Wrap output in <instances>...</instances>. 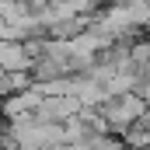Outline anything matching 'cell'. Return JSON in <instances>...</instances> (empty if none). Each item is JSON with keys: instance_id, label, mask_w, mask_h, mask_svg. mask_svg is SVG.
<instances>
[{"instance_id": "7a4b0ae2", "label": "cell", "mask_w": 150, "mask_h": 150, "mask_svg": "<svg viewBox=\"0 0 150 150\" xmlns=\"http://www.w3.org/2000/svg\"><path fill=\"white\" fill-rule=\"evenodd\" d=\"M133 115H140V98H129L122 108H115L112 119H133Z\"/></svg>"}, {"instance_id": "6da1fadb", "label": "cell", "mask_w": 150, "mask_h": 150, "mask_svg": "<svg viewBox=\"0 0 150 150\" xmlns=\"http://www.w3.org/2000/svg\"><path fill=\"white\" fill-rule=\"evenodd\" d=\"M0 67L4 70H21L25 67V52L18 45H0Z\"/></svg>"}]
</instances>
